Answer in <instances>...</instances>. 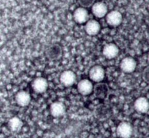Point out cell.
Listing matches in <instances>:
<instances>
[{
    "label": "cell",
    "instance_id": "obj_1",
    "mask_svg": "<svg viewBox=\"0 0 149 138\" xmlns=\"http://www.w3.org/2000/svg\"><path fill=\"white\" fill-rule=\"evenodd\" d=\"M90 80L93 82H101L105 78V70L100 65H94L92 67L89 72Z\"/></svg>",
    "mask_w": 149,
    "mask_h": 138
},
{
    "label": "cell",
    "instance_id": "obj_2",
    "mask_svg": "<svg viewBox=\"0 0 149 138\" xmlns=\"http://www.w3.org/2000/svg\"><path fill=\"white\" fill-rule=\"evenodd\" d=\"M122 15L117 10H112L109 12L106 16V20L108 25L112 27L119 26L122 22Z\"/></svg>",
    "mask_w": 149,
    "mask_h": 138
},
{
    "label": "cell",
    "instance_id": "obj_3",
    "mask_svg": "<svg viewBox=\"0 0 149 138\" xmlns=\"http://www.w3.org/2000/svg\"><path fill=\"white\" fill-rule=\"evenodd\" d=\"M132 126L128 122H122L116 129V134L120 138H130L132 135Z\"/></svg>",
    "mask_w": 149,
    "mask_h": 138
},
{
    "label": "cell",
    "instance_id": "obj_4",
    "mask_svg": "<svg viewBox=\"0 0 149 138\" xmlns=\"http://www.w3.org/2000/svg\"><path fill=\"white\" fill-rule=\"evenodd\" d=\"M137 62L133 58L126 57L123 58L120 62V68L123 72L130 74L134 72L136 69Z\"/></svg>",
    "mask_w": 149,
    "mask_h": 138
},
{
    "label": "cell",
    "instance_id": "obj_5",
    "mask_svg": "<svg viewBox=\"0 0 149 138\" xmlns=\"http://www.w3.org/2000/svg\"><path fill=\"white\" fill-rule=\"evenodd\" d=\"M91 8L93 15L97 18H103L109 13L107 5L103 1H97Z\"/></svg>",
    "mask_w": 149,
    "mask_h": 138
},
{
    "label": "cell",
    "instance_id": "obj_6",
    "mask_svg": "<svg viewBox=\"0 0 149 138\" xmlns=\"http://www.w3.org/2000/svg\"><path fill=\"white\" fill-rule=\"evenodd\" d=\"M74 21L78 24H84L88 21L89 12L84 7H78L76 9L73 14Z\"/></svg>",
    "mask_w": 149,
    "mask_h": 138
},
{
    "label": "cell",
    "instance_id": "obj_7",
    "mask_svg": "<svg viewBox=\"0 0 149 138\" xmlns=\"http://www.w3.org/2000/svg\"><path fill=\"white\" fill-rule=\"evenodd\" d=\"M93 88H94V86L92 81L87 78L81 80L77 84L78 92L82 95H89L91 94L93 92Z\"/></svg>",
    "mask_w": 149,
    "mask_h": 138
},
{
    "label": "cell",
    "instance_id": "obj_8",
    "mask_svg": "<svg viewBox=\"0 0 149 138\" xmlns=\"http://www.w3.org/2000/svg\"><path fill=\"white\" fill-rule=\"evenodd\" d=\"M93 93L97 98H106L109 93V86L103 82L96 83L94 85V88H93Z\"/></svg>",
    "mask_w": 149,
    "mask_h": 138
},
{
    "label": "cell",
    "instance_id": "obj_9",
    "mask_svg": "<svg viewBox=\"0 0 149 138\" xmlns=\"http://www.w3.org/2000/svg\"><path fill=\"white\" fill-rule=\"evenodd\" d=\"M101 29L99 22L96 20H89L84 26L85 32L90 36H96L98 34Z\"/></svg>",
    "mask_w": 149,
    "mask_h": 138
},
{
    "label": "cell",
    "instance_id": "obj_10",
    "mask_svg": "<svg viewBox=\"0 0 149 138\" xmlns=\"http://www.w3.org/2000/svg\"><path fill=\"white\" fill-rule=\"evenodd\" d=\"M119 49L115 44L109 43L104 46L103 49V55L106 58L111 60L118 56Z\"/></svg>",
    "mask_w": 149,
    "mask_h": 138
},
{
    "label": "cell",
    "instance_id": "obj_11",
    "mask_svg": "<svg viewBox=\"0 0 149 138\" xmlns=\"http://www.w3.org/2000/svg\"><path fill=\"white\" fill-rule=\"evenodd\" d=\"M76 74L72 71H65L61 74L60 76V81L63 85L65 87H71L73 84H74L76 81Z\"/></svg>",
    "mask_w": 149,
    "mask_h": 138
},
{
    "label": "cell",
    "instance_id": "obj_12",
    "mask_svg": "<svg viewBox=\"0 0 149 138\" xmlns=\"http://www.w3.org/2000/svg\"><path fill=\"white\" fill-rule=\"evenodd\" d=\"M46 55L49 60H56L62 57L63 49L59 44H52L47 49Z\"/></svg>",
    "mask_w": 149,
    "mask_h": 138
},
{
    "label": "cell",
    "instance_id": "obj_13",
    "mask_svg": "<svg viewBox=\"0 0 149 138\" xmlns=\"http://www.w3.org/2000/svg\"><path fill=\"white\" fill-rule=\"evenodd\" d=\"M48 87L47 81L43 77H38L32 82V88L36 93H43Z\"/></svg>",
    "mask_w": 149,
    "mask_h": 138
},
{
    "label": "cell",
    "instance_id": "obj_14",
    "mask_svg": "<svg viewBox=\"0 0 149 138\" xmlns=\"http://www.w3.org/2000/svg\"><path fill=\"white\" fill-rule=\"evenodd\" d=\"M134 107L138 113H146L149 110V101L144 97H138L134 103Z\"/></svg>",
    "mask_w": 149,
    "mask_h": 138
},
{
    "label": "cell",
    "instance_id": "obj_15",
    "mask_svg": "<svg viewBox=\"0 0 149 138\" xmlns=\"http://www.w3.org/2000/svg\"><path fill=\"white\" fill-rule=\"evenodd\" d=\"M49 110H50L51 115L53 117H61L65 113V106L61 102H55L50 105Z\"/></svg>",
    "mask_w": 149,
    "mask_h": 138
},
{
    "label": "cell",
    "instance_id": "obj_16",
    "mask_svg": "<svg viewBox=\"0 0 149 138\" xmlns=\"http://www.w3.org/2000/svg\"><path fill=\"white\" fill-rule=\"evenodd\" d=\"M15 101L21 107H26L31 103V95L26 91H20L15 95Z\"/></svg>",
    "mask_w": 149,
    "mask_h": 138
},
{
    "label": "cell",
    "instance_id": "obj_17",
    "mask_svg": "<svg viewBox=\"0 0 149 138\" xmlns=\"http://www.w3.org/2000/svg\"><path fill=\"white\" fill-rule=\"evenodd\" d=\"M23 127V121L18 117L11 118L8 121V128L14 132H18Z\"/></svg>",
    "mask_w": 149,
    "mask_h": 138
},
{
    "label": "cell",
    "instance_id": "obj_18",
    "mask_svg": "<svg viewBox=\"0 0 149 138\" xmlns=\"http://www.w3.org/2000/svg\"><path fill=\"white\" fill-rule=\"evenodd\" d=\"M78 3L81 7L87 9L93 7L95 3V0H78Z\"/></svg>",
    "mask_w": 149,
    "mask_h": 138
},
{
    "label": "cell",
    "instance_id": "obj_19",
    "mask_svg": "<svg viewBox=\"0 0 149 138\" xmlns=\"http://www.w3.org/2000/svg\"><path fill=\"white\" fill-rule=\"evenodd\" d=\"M143 78L146 82L149 84V66L146 67L143 71Z\"/></svg>",
    "mask_w": 149,
    "mask_h": 138
},
{
    "label": "cell",
    "instance_id": "obj_20",
    "mask_svg": "<svg viewBox=\"0 0 149 138\" xmlns=\"http://www.w3.org/2000/svg\"><path fill=\"white\" fill-rule=\"evenodd\" d=\"M148 62H149V52H148Z\"/></svg>",
    "mask_w": 149,
    "mask_h": 138
}]
</instances>
